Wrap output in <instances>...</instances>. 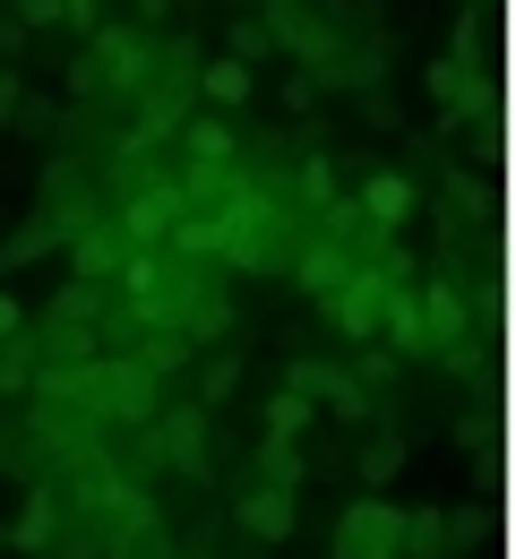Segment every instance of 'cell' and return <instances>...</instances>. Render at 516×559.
<instances>
[{"instance_id":"1","label":"cell","mask_w":516,"mask_h":559,"mask_svg":"<svg viewBox=\"0 0 516 559\" xmlns=\"http://www.w3.org/2000/svg\"><path fill=\"white\" fill-rule=\"evenodd\" d=\"M396 534H405V516H396L379 490H362V499L345 508V525H336V559H396Z\"/></svg>"},{"instance_id":"2","label":"cell","mask_w":516,"mask_h":559,"mask_svg":"<svg viewBox=\"0 0 516 559\" xmlns=\"http://www.w3.org/2000/svg\"><path fill=\"white\" fill-rule=\"evenodd\" d=\"M181 215H190V190H181V181H155V190H139V199L121 207L112 233H121V241H139V250H155V241H172V224H181Z\"/></svg>"},{"instance_id":"3","label":"cell","mask_w":516,"mask_h":559,"mask_svg":"<svg viewBox=\"0 0 516 559\" xmlns=\"http://www.w3.org/2000/svg\"><path fill=\"white\" fill-rule=\"evenodd\" d=\"M327 310H336V328H345L353 345H379V310H387V276H379V267H353V276L336 284V301H327Z\"/></svg>"},{"instance_id":"4","label":"cell","mask_w":516,"mask_h":559,"mask_svg":"<svg viewBox=\"0 0 516 559\" xmlns=\"http://www.w3.org/2000/svg\"><path fill=\"white\" fill-rule=\"evenodd\" d=\"M86 61H95L104 86H147V44H139L130 26H95V35H86Z\"/></svg>"},{"instance_id":"5","label":"cell","mask_w":516,"mask_h":559,"mask_svg":"<svg viewBox=\"0 0 516 559\" xmlns=\"http://www.w3.org/2000/svg\"><path fill=\"white\" fill-rule=\"evenodd\" d=\"M155 456L181 465V474H207V414L181 405V414H155Z\"/></svg>"},{"instance_id":"6","label":"cell","mask_w":516,"mask_h":559,"mask_svg":"<svg viewBox=\"0 0 516 559\" xmlns=\"http://www.w3.org/2000/svg\"><path fill=\"white\" fill-rule=\"evenodd\" d=\"M232 516H241V534H259V543H285V534H293V490L259 483V490H241V499H232Z\"/></svg>"},{"instance_id":"7","label":"cell","mask_w":516,"mask_h":559,"mask_svg":"<svg viewBox=\"0 0 516 559\" xmlns=\"http://www.w3.org/2000/svg\"><path fill=\"white\" fill-rule=\"evenodd\" d=\"M405 207H413V181H405V173H370V181H362V199H353V215H362L379 241H387V233L405 224Z\"/></svg>"},{"instance_id":"8","label":"cell","mask_w":516,"mask_h":559,"mask_svg":"<svg viewBox=\"0 0 516 559\" xmlns=\"http://www.w3.org/2000/svg\"><path fill=\"white\" fill-rule=\"evenodd\" d=\"M293 276H301V293H310V301H336V284L353 276V259H345V241L327 233V241H310V250L293 259Z\"/></svg>"},{"instance_id":"9","label":"cell","mask_w":516,"mask_h":559,"mask_svg":"<svg viewBox=\"0 0 516 559\" xmlns=\"http://www.w3.org/2000/svg\"><path fill=\"white\" fill-rule=\"evenodd\" d=\"M70 241H77V276H86V284H112V276H121V259H130V241H121L112 224H86V233H70Z\"/></svg>"},{"instance_id":"10","label":"cell","mask_w":516,"mask_h":559,"mask_svg":"<svg viewBox=\"0 0 516 559\" xmlns=\"http://www.w3.org/2000/svg\"><path fill=\"white\" fill-rule=\"evenodd\" d=\"M52 516H61V508H52V490H26V508H17L0 534H9L17 551H44V543H52Z\"/></svg>"},{"instance_id":"11","label":"cell","mask_w":516,"mask_h":559,"mask_svg":"<svg viewBox=\"0 0 516 559\" xmlns=\"http://www.w3.org/2000/svg\"><path fill=\"white\" fill-rule=\"evenodd\" d=\"M199 95H207L216 112H232V104H250V95H259V78L241 70V61H207V70H199Z\"/></svg>"},{"instance_id":"12","label":"cell","mask_w":516,"mask_h":559,"mask_svg":"<svg viewBox=\"0 0 516 559\" xmlns=\"http://www.w3.org/2000/svg\"><path fill=\"white\" fill-rule=\"evenodd\" d=\"M396 465H405V439H396V430H370V439H362V483L387 490V483H396Z\"/></svg>"},{"instance_id":"13","label":"cell","mask_w":516,"mask_h":559,"mask_svg":"<svg viewBox=\"0 0 516 559\" xmlns=\"http://www.w3.org/2000/svg\"><path fill=\"white\" fill-rule=\"evenodd\" d=\"M276 52V35H267V17H232V35H224V61H241V70H259Z\"/></svg>"},{"instance_id":"14","label":"cell","mask_w":516,"mask_h":559,"mask_svg":"<svg viewBox=\"0 0 516 559\" xmlns=\"http://www.w3.org/2000/svg\"><path fill=\"white\" fill-rule=\"evenodd\" d=\"M52 319H61V328H86V319H104V284H61V293H52Z\"/></svg>"},{"instance_id":"15","label":"cell","mask_w":516,"mask_h":559,"mask_svg":"<svg viewBox=\"0 0 516 559\" xmlns=\"http://www.w3.org/2000/svg\"><path fill=\"white\" fill-rule=\"evenodd\" d=\"M52 241H61V224H52V215H44V224H17V233L0 241V267H26V259H44Z\"/></svg>"},{"instance_id":"16","label":"cell","mask_w":516,"mask_h":559,"mask_svg":"<svg viewBox=\"0 0 516 559\" xmlns=\"http://www.w3.org/2000/svg\"><path fill=\"white\" fill-rule=\"evenodd\" d=\"M310 421H319V405H310V396H293V388H285V396L267 405V439H301Z\"/></svg>"},{"instance_id":"17","label":"cell","mask_w":516,"mask_h":559,"mask_svg":"<svg viewBox=\"0 0 516 559\" xmlns=\"http://www.w3.org/2000/svg\"><path fill=\"white\" fill-rule=\"evenodd\" d=\"M9 130H17V139H52V130H61V104H44V95H17Z\"/></svg>"},{"instance_id":"18","label":"cell","mask_w":516,"mask_h":559,"mask_svg":"<svg viewBox=\"0 0 516 559\" xmlns=\"http://www.w3.org/2000/svg\"><path fill=\"white\" fill-rule=\"evenodd\" d=\"M440 543H447V516H440V508H422V516L405 525V551H413V559H440Z\"/></svg>"},{"instance_id":"19","label":"cell","mask_w":516,"mask_h":559,"mask_svg":"<svg viewBox=\"0 0 516 559\" xmlns=\"http://www.w3.org/2000/svg\"><path fill=\"white\" fill-rule=\"evenodd\" d=\"M319 405H336V421H370V396L353 388V379H336V370H327V388H319Z\"/></svg>"},{"instance_id":"20","label":"cell","mask_w":516,"mask_h":559,"mask_svg":"<svg viewBox=\"0 0 516 559\" xmlns=\"http://www.w3.org/2000/svg\"><path fill=\"white\" fill-rule=\"evenodd\" d=\"M17 388H35V353H26V345H0V396H17Z\"/></svg>"},{"instance_id":"21","label":"cell","mask_w":516,"mask_h":559,"mask_svg":"<svg viewBox=\"0 0 516 559\" xmlns=\"http://www.w3.org/2000/svg\"><path fill=\"white\" fill-rule=\"evenodd\" d=\"M232 388H241V353H216V361H207V405L232 396Z\"/></svg>"},{"instance_id":"22","label":"cell","mask_w":516,"mask_h":559,"mask_svg":"<svg viewBox=\"0 0 516 559\" xmlns=\"http://www.w3.org/2000/svg\"><path fill=\"white\" fill-rule=\"evenodd\" d=\"M301 199H310V207H327V199H336V173H327V164H319V155H310V164H301Z\"/></svg>"},{"instance_id":"23","label":"cell","mask_w":516,"mask_h":559,"mask_svg":"<svg viewBox=\"0 0 516 559\" xmlns=\"http://www.w3.org/2000/svg\"><path fill=\"white\" fill-rule=\"evenodd\" d=\"M9 9H17V26H26V35H35V26H52V17H61V0H9Z\"/></svg>"},{"instance_id":"24","label":"cell","mask_w":516,"mask_h":559,"mask_svg":"<svg viewBox=\"0 0 516 559\" xmlns=\"http://www.w3.org/2000/svg\"><path fill=\"white\" fill-rule=\"evenodd\" d=\"M17 328H26V301H17V293H0V345H9Z\"/></svg>"},{"instance_id":"25","label":"cell","mask_w":516,"mask_h":559,"mask_svg":"<svg viewBox=\"0 0 516 559\" xmlns=\"http://www.w3.org/2000/svg\"><path fill=\"white\" fill-rule=\"evenodd\" d=\"M61 17H77V26H86V35H95V26H104V9H95V0H61Z\"/></svg>"},{"instance_id":"26","label":"cell","mask_w":516,"mask_h":559,"mask_svg":"<svg viewBox=\"0 0 516 559\" xmlns=\"http://www.w3.org/2000/svg\"><path fill=\"white\" fill-rule=\"evenodd\" d=\"M17 95H26V86H17V70H0V121L17 112Z\"/></svg>"},{"instance_id":"27","label":"cell","mask_w":516,"mask_h":559,"mask_svg":"<svg viewBox=\"0 0 516 559\" xmlns=\"http://www.w3.org/2000/svg\"><path fill=\"white\" fill-rule=\"evenodd\" d=\"M17 44H26V26H17V17H0V52H17Z\"/></svg>"},{"instance_id":"28","label":"cell","mask_w":516,"mask_h":559,"mask_svg":"<svg viewBox=\"0 0 516 559\" xmlns=\"http://www.w3.org/2000/svg\"><path fill=\"white\" fill-rule=\"evenodd\" d=\"M0 543H9V534H0Z\"/></svg>"}]
</instances>
